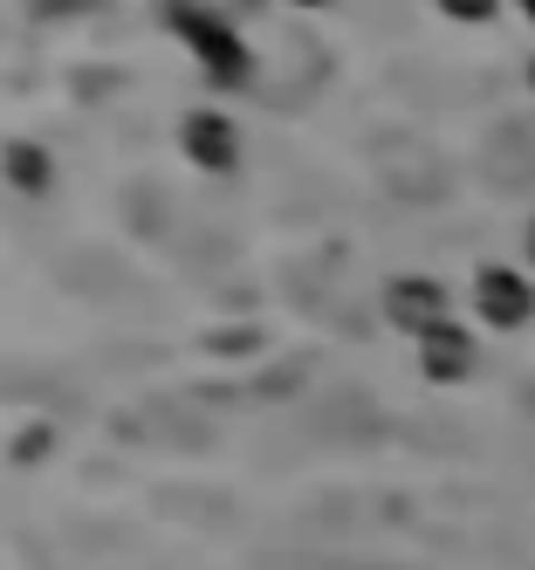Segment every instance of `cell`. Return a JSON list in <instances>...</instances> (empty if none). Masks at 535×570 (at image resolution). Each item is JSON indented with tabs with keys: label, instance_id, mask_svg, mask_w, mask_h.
I'll list each match as a JSON object with an SVG mask.
<instances>
[{
	"label": "cell",
	"instance_id": "cell-6",
	"mask_svg": "<svg viewBox=\"0 0 535 570\" xmlns=\"http://www.w3.org/2000/svg\"><path fill=\"white\" fill-rule=\"evenodd\" d=\"M0 179H8L14 193H49V179H56V158H49V145H34V138H14L8 151H0Z\"/></svg>",
	"mask_w": 535,
	"mask_h": 570
},
{
	"label": "cell",
	"instance_id": "cell-4",
	"mask_svg": "<svg viewBox=\"0 0 535 570\" xmlns=\"http://www.w3.org/2000/svg\"><path fill=\"white\" fill-rule=\"evenodd\" d=\"M385 316L398 323V331H412V337H426V331H439V323H453L446 316V289H439V282H426V275H398L392 289H385Z\"/></svg>",
	"mask_w": 535,
	"mask_h": 570
},
{
	"label": "cell",
	"instance_id": "cell-11",
	"mask_svg": "<svg viewBox=\"0 0 535 570\" xmlns=\"http://www.w3.org/2000/svg\"><path fill=\"white\" fill-rule=\"evenodd\" d=\"M528 262H535V220H528Z\"/></svg>",
	"mask_w": 535,
	"mask_h": 570
},
{
	"label": "cell",
	"instance_id": "cell-7",
	"mask_svg": "<svg viewBox=\"0 0 535 570\" xmlns=\"http://www.w3.org/2000/svg\"><path fill=\"white\" fill-rule=\"evenodd\" d=\"M97 0H28V14L34 21H76V14H90Z\"/></svg>",
	"mask_w": 535,
	"mask_h": 570
},
{
	"label": "cell",
	"instance_id": "cell-12",
	"mask_svg": "<svg viewBox=\"0 0 535 570\" xmlns=\"http://www.w3.org/2000/svg\"><path fill=\"white\" fill-rule=\"evenodd\" d=\"M528 83H535V62H528Z\"/></svg>",
	"mask_w": 535,
	"mask_h": 570
},
{
	"label": "cell",
	"instance_id": "cell-9",
	"mask_svg": "<svg viewBox=\"0 0 535 570\" xmlns=\"http://www.w3.org/2000/svg\"><path fill=\"white\" fill-rule=\"evenodd\" d=\"M288 8H337V0H288Z\"/></svg>",
	"mask_w": 535,
	"mask_h": 570
},
{
	"label": "cell",
	"instance_id": "cell-3",
	"mask_svg": "<svg viewBox=\"0 0 535 570\" xmlns=\"http://www.w3.org/2000/svg\"><path fill=\"white\" fill-rule=\"evenodd\" d=\"M179 151H186V166H199V173H234L240 166V125L227 110H186Z\"/></svg>",
	"mask_w": 535,
	"mask_h": 570
},
{
	"label": "cell",
	"instance_id": "cell-1",
	"mask_svg": "<svg viewBox=\"0 0 535 570\" xmlns=\"http://www.w3.org/2000/svg\"><path fill=\"white\" fill-rule=\"evenodd\" d=\"M165 28H172L179 42H186V56L206 69V83L240 90L247 76H255V56H247L240 28H234V14H220V8H199V0H165Z\"/></svg>",
	"mask_w": 535,
	"mask_h": 570
},
{
	"label": "cell",
	"instance_id": "cell-5",
	"mask_svg": "<svg viewBox=\"0 0 535 570\" xmlns=\"http://www.w3.org/2000/svg\"><path fill=\"white\" fill-rule=\"evenodd\" d=\"M419 364H426V379L460 385V379L474 372V337L460 331V323H439V331H426V337H419Z\"/></svg>",
	"mask_w": 535,
	"mask_h": 570
},
{
	"label": "cell",
	"instance_id": "cell-8",
	"mask_svg": "<svg viewBox=\"0 0 535 570\" xmlns=\"http://www.w3.org/2000/svg\"><path fill=\"white\" fill-rule=\"evenodd\" d=\"M439 14H453V21H487L494 0H439Z\"/></svg>",
	"mask_w": 535,
	"mask_h": 570
},
{
	"label": "cell",
	"instance_id": "cell-2",
	"mask_svg": "<svg viewBox=\"0 0 535 570\" xmlns=\"http://www.w3.org/2000/svg\"><path fill=\"white\" fill-rule=\"evenodd\" d=\"M474 316L487 323V331H522V323L535 316V282L508 262H487L474 275Z\"/></svg>",
	"mask_w": 535,
	"mask_h": 570
},
{
	"label": "cell",
	"instance_id": "cell-10",
	"mask_svg": "<svg viewBox=\"0 0 535 570\" xmlns=\"http://www.w3.org/2000/svg\"><path fill=\"white\" fill-rule=\"evenodd\" d=\"M515 8H522V14H528V21H535V0H515Z\"/></svg>",
	"mask_w": 535,
	"mask_h": 570
}]
</instances>
